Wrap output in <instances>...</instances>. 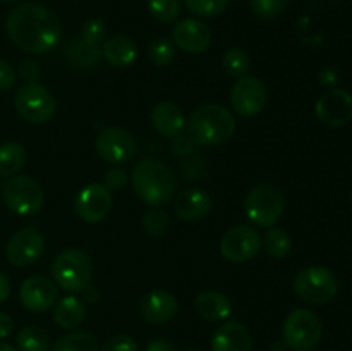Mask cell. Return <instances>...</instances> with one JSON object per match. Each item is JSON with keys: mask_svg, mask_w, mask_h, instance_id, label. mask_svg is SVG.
<instances>
[{"mask_svg": "<svg viewBox=\"0 0 352 351\" xmlns=\"http://www.w3.org/2000/svg\"><path fill=\"white\" fill-rule=\"evenodd\" d=\"M6 30L16 47L34 55L50 52L62 38V23L57 14L34 2L14 7L6 17Z\"/></svg>", "mask_w": 352, "mask_h": 351, "instance_id": "6da1fadb", "label": "cell"}, {"mask_svg": "<svg viewBox=\"0 0 352 351\" xmlns=\"http://www.w3.org/2000/svg\"><path fill=\"white\" fill-rule=\"evenodd\" d=\"M261 248V237L258 231L250 226H236L227 231L220 243V251L226 260L234 264H244L253 260Z\"/></svg>", "mask_w": 352, "mask_h": 351, "instance_id": "4fadbf2b", "label": "cell"}, {"mask_svg": "<svg viewBox=\"0 0 352 351\" xmlns=\"http://www.w3.org/2000/svg\"><path fill=\"white\" fill-rule=\"evenodd\" d=\"M12 329H14L12 319H10L7 313L0 312V339H3V337L9 336V334L12 332Z\"/></svg>", "mask_w": 352, "mask_h": 351, "instance_id": "7bdbcfd3", "label": "cell"}, {"mask_svg": "<svg viewBox=\"0 0 352 351\" xmlns=\"http://www.w3.org/2000/svg\"><path fill=\"white\" fill-rule=\"evenodd\" d=\"M19 76L24 79V81L28 83H34V79L40 76V67H38V64L34 61H31V58H24L23 62L19 64Z\"/></svg>", "mask_w": 352, "mask_h": 351, "instance_id": "60d3db41", "label": "cell"}, {"mask_svg": "<svg viewBox=\"0 0 352 351\" xmlns=\"http://www.w3.org/2000/svg\"><path fill=\"white\" fill-rule=\"evenodd\" d=\"M86 306L78 296H64L54 306V320L58 327L65 330H74L85 322Z\"/></svg>", "mask_w": 352, "mask_h": 351, "instance_id": "cb8c5ba5", "label": "cell"}, {"mask_svg": "<svg viewBox=\"0 0 352 351\" xmlns=\"http://www.w3.org/2000/svg\"><path fill=\"white\" fill-rule=\"evenodd\" d=\"M351 200H352V191H351Z\"/></svg>", "mask_w": 352, "mask_h": 351, "instance_id": "681fc988", "label": "cell"}, {"mask_svg": "<svg viewBox=\"0 0 352 351\" xmlns=\"http://www.w3.org/2000/svg\"><path fill=\"white\" fill-rule=\"evenodd\" d=\"M268 88L261 79L253 76L237 78L230 89V105L239 116L254 117L267 107Z\"/></svg>", "mask_w": 352, "mask_h": 351, "instance_id": "30bf717a", "label": "cell"}, {"mask_svg": "<svg viewBox=\"0 0 352 351\" xmlns=\"http://www.w3.org/2000/svg\"><path fill=\"white\" fill-rule=\"evenodd\" d=\"M138 57V47L126 34H116L102 45V58L112 67H129Z\"/></svg>", "mask_w": 352, "mask_h": 351, "instance_id": "7402d4cb", "label": "cell"}, {"mask_svg": "<svg viewBox=\"0 0 352 351\" xmlns=\"http://www.w3.org/2000/svg\"><path fill=\"white\" fill-rule=\"evenodd\" d=\"M175 57V45L168 38H155L148 47V58L157 67H165Z\"/></svg>", "mask_w": 352, "mask_h": 351, "instance_id": "4dcf8cb0", "label": "cell"}, {"mask_svg": "<svg viewBox=\"0 0 352 351\" xmlns=\"http://www.w3.org/2000/svg\"><path fill=\"white\" fill-rule=\"evenodd\" d=\"M172 41L175 47L189 54H203L212 45V31L203 21L188 17L174 26Z\"/></svg>", "mask_w": 352, "mask_h": 351, "instance_id": "2e32d148", "label": "cell"}, {"mask_svg": "<svg viewBox=\"0 0 352 351\" xmlns=\"http://www.w3.org/2000/svg\"><path fill=\"white\" fill-rule=\"evenodd\" d=\"M316 117L320 123L329 124V126H344L352 119V96L346 89L336 88L332 92L325 93L322 98L316 102L315 107Z\"/></svg>", "mask_w": 352, "mask_h": 351, "instance_id": "e0dca14e", "label": "cell"}, {"mask_svg": "<svg viewBox=\"0 0 352 351\" xmlns=\"http://www.w3.org/2000/svg\"><path fill=\"white\" fill-rule=\"evenodd\" d=\"M179 310V303L172 292L165 289H155L140 299V315L144 322L162 326L170 322Z\"/></svg>", "mask_w": 352, "mask_h": 351, "instance_id": "ac0fdd59", "label": "cell"}, {"mask_svg": "<svg viewBox=\"0 0 352 351\" xmlns=\"http://www.w3.org/2000/svg\"><path fill=\"white\" fill-rule=\"evenodd\" d=\"M2 2H17V0H2Z\"/></svg>", "mask_w": 352, "mask_h": 351, "instance_id": "bcb514c9", "label": "cell"}, {"mask_svg": "<svg viewBox=\"0 0 352 351\" xmlns=\"http://www.w3.org/2000/svg\"><path fill=\"white\" fill-rule=\"evenodd\" d=\"M19 299L30 312H47L57 301V284L47 275H31L21 284Z\"/></svg>", "mask_w": 352, "mask_h": 351, "instance_id": "9a60e30c", "label": "cell"}, {"mask_svg": "<svg viewBox=\"0 0 352 351\" xmlns=\"http://www.w3.org/2000/svg\"><path fill=\"white\" fill-rule=\"evenodd\" d=\"M170 227V219L162 206H150L143 213V229L150 236H164Z\"/></svg>", "mask_w": 352, "mask_h": 351, "instance_id": "1f68e13d", "label": "cell"}, {"mask_svg": "<svg viewBox=\"0 0 352 351\" xmlns=\"http://www.w3.org/2000/svg\"><path fill=\"white\" fill-rule=\"evenodd\" d=\"M112 209V193L100 182H91L79 189L74 200L76 215L89 224L100 222Z\"/></svg>", "mask_w": 352, "mask_h": 351, "instance_id": "5bb4252c", "label": "cell"}, {"mask_svg": "<svg viewBox=\"0 0 352 351\" xmlns=\"http://www.w3.org/2000/svg\"><path fill=\"white\" fill-rule=\"evenodd\" d=\"M69 58L72 64L81 69L96 67L102 61V48L100 45H91L78 38L69 45Z\"/></svg>", "mask_w": 352, "mask_h": 351, "instance_id": "484cf974", "label": "cell"}, {"mask_svg": "<svg viewBox=\"0 0 352 351\" xmlns=\"http://www.w3.org/2000/svg\"><path fill=\"white\" fill-rule=\"evenodd\" d=\"M213 209L212 196L199 188L182 189L174 202V210L177 217L188 222H196L210 215Z\"/></svg>", "mask_w": 352, "mask_h": 351, "instance_id": "d6986e66", "label": "cell"}, {"mask_svg": "<svg viewBox=\"0 0 352 351\" xmlns=\"http://www.w3.org/2000/svg\"><path fill=\"white\" fill-rule=\"evenodd\" d=\"M151 124L162 136L174 138L184 129L186 117L177 103L165 100L158 102L151 110Z\"/></svg>", "mask_w": 352, "mask_h": 351, "instance_id": "44dd1931", "label": "cell"}, {"mask_svg": "<svg viewBox=\"0 0 352 351\" xmlns=\"http://www.w3.org/2000/svg\"><path fill=\"white\" fill-rule=\"evenodd\" d=\"M236 133V119L229 109L219 103H206L192 110L188 134L199 147H219Z\"/></svg>", "mask_w": 352, "mask_h": 351, "instance_id": "3957f363", "label": "cell"}, {"mask_svg": "<svg viewBox=\"0 0 352 351\" xmlns=\"http://www.w3.org/2000/svg\"><path fill=\"white\" fill-rule=\"evenodd\" d=\"M96 153L107 164L119 165L129 162L136 153V140L122 127H107L96 136Z\"/></svg>", "mask_w": 352, "mask_h": 351, "instance_id": "7c38bea8", "label": "cell"}, {"mask_svg": "<svg viewBox=\"0 0 352 351\" xmlns=\"http://www.w3.org/2000/svg\"><path fill=\"white\" fill-rule=\"evenodd\" d=\"M148 10L160 23H172L179 17L182 9L181 0H146Z\"/></svg>", "mask_w": 352, "mask_h": 351, "instance_id": "d6a6232c", "label": "cell"}, {"mask_svg": "<svg viewBox=\"0 0 352 351\" xmlns=\"http://www.w3.org/2000/svg\"><path fill=\"white\" fill-rule=\"evenodd\" d=\"M14 105L17 114L31 124L48 123L57 110L55 96L40 83H26L21 86L14 96Z\"/></svg>", "mask_w": 352, "mask_h": 351, "instance_id": "ba28073f", "label": "cell"}, {"mask_svg": "<svg viewBox=\"0 0 352 351\" xmlns=\"http://www.w3.org/2000/svg\"><path fill=\"white\" fill-rule=\"evenodd\" d=\"M246 217L258 227H274L285 212V196L277 186L258 184L244 198Z\"/></svg>", "mask_w": 352, "mask_h": 351, "instance_id": "52a82bcc", "label": "cell"}, {"mask_svg": "<svg viewBox=\"0 0 352 351\" xmlns=\"http://www.w3.org/2000/svg\"><path fill=\"white\" fill-rule=\"evenodd\" d=\"M127 184V172L122 167H112L103 176V186L109 191H120Z\"/></svg>", "mask_w": 352, "mask_h": 351, "instance_id": "74e56055", "label": "cell"}, {"mask_svg": "<svg viewBox=\"0 0 352 351\" xmlns=\"http://www.w3.org/2000/svg\"><path fill=\"white\" fill-rule=\"evenodd\" d=\"M251 61L250 55L243 48H229L222 57V69L230 78H243L250 71Z\"/></svg>", "mask_w": 352, "mask_h": 351, "instance_id": "f546056e", "label": "cell"}, {"mask_svg": "<svg viewBox=\"0 0 352 351\" xmlns=\"http://www.w3.org/2000/svg\"><path fill=\"white\" fill-rule=\"evenodd\" d=\"M45 253V237L36 227H23L7 241L6 258L14 267H30Z\"/></svg>", "mask_w": 352, "mask_h": 351, "instance_id": "8fae6325", "label": "cell"}, {"mask_svg": "<svg viewBox=\"0 0 352 351\" xmlns=\"http://www.w3.org/2000/svg\"><path fill=\"white\" fill-rule=\"evenodd\" d=\"M100 351H138V344L127 334H116L103 343Z\"/></svg>", "mask_w": 352, "mask_h": 351, "instance_id": "8d00e7d4", "label": "cell"}, {"mask_svg": "<svg viewBox=\"0 0 352 351\" xmlns=\"http://www.w3.org/2000/svg\"><path fill=\"white\" fill-rule=\"evenodd\" d=\"M10 295V281L3 272H0V303L6 301Z\"/></svg>", "mask_w": 352, "mask_h": 351, "instance_id": "ee69618b", "label": "cell"}, {"mask_svg": "<svg viewBox=\"0 0 352 351\" xmlns=\"http://www.w3.org/2000/svg\"><path fill=\"white\" fill-rule=\"evenodd\" d=\"M186 351H201V350H186Z\"/></svg>", "mask_w": 352, "mask_h": 351, "instance_id": "7dc6e473", "label": "cell"}, {"mask_svg": "<svg viewBox=\"0 0 352 351\" xmlns=\"http://www.w3.org/2000/svg\"><path fill=\"white\" fill-rule=\"evenodd\" d=\"M261 246L265 248L268 255L272 258H285L292 250V240L284 229H278V227H268V231L265 233L263 240H261Z\"/></svg>", "mask_w": 352, "mask_h": 351, "instance_id": "83f0119b", "label": "cell"}, {"mask_svg": "<svg viewBox=\"0 0 352 351\" xmlns=\"http://www.w3.org/2000/svg\"><path fill=\"white\" fill-rule=\"evenodd\" d=\"M294 292L309 305H327L339 292V279L330 268L313 265L301 268L292 282Z\"/></svg>", "mask_w": 352, "mask_h": 351, "instance_id": "5b68a950", "label": "cell"}, {"mask_svg": "<svg viewBox=\"0 0 352 351\" xmlns=\"http://www.w3.org/2000/svg\"><path fill=\"white\" fill-rule=\"evenodd\" d=\"M3 202L16 215L30 217L41 210L45 202L43 189L30 176H14L2 188Z\"/></svg>", "mask_w": 352, "mask_h": 351, "instance_id": "9c48e42d", "label": "cell"}, {"mask_svg": "<svg viewBox=\"0 0 352 351\" xmlns=\"http://www.w3.org/2000/svg\"><path fill=\"white\" fill-rule=\"evenodd\" d=\"M146 351H175V344L167 337H157L148 343Z\"/></svg>", "mask_w": 352, "mask_h": 351, "instance_id": "b9f144b4", "label": "cell"}, {"mask_svg": "<svg viewBox=\"0 0 352 351\" xmlns=\"http://www.w3.org/2000/svg\"><path fill=\"white\" fill-rule=\"evenodd\" d=\"M195 148V141L189 138V134H177L174 136V141H172V153L175 157H188L189 153Z\"/></svg>", "mask_w": 352, "mask_h": 351, "instance_id": "f35d334b", "label": "cell"}, {"mask_svg": "<svg viewBox=\"0 0 352 351\" xmlns=\"http://www.w3.org/2000/svg\"><path fill=\"white\" fill-rule=\"evenodd\" d=\"M26 164V151L16 141L0 145V176H14Z\"/></svg>", "mask_w": 352, "mask_h": 351, "instance_id": "4316f807", "label": "cell"}, {"mask_svg": "<svg viewBox=\"0 0 352 351\" xmlns=\"http://www.w3.org/2000/svg\"><path fill=\"white\" fill-rule=\"evenodd\" d=\"M186 7L191 14L205 19L220 16L229 6V0H184Z\"/></svg>", "mask_w": 352, "mask_h": 351, "instance_id": "836d02e7", "label": "cell"}, {"mask_svg": "<svg viewBox=\"0 0 352 351\" xmlns=\"http://www.w3.org/2000/svg\"><path fill=\"white\" fill-rule=\"evenodd\" d=\"M285 348L292 351H313L323 336V323L313 310L296 308L282 327Z\"/></svg>", "mask_w": 352, "mask_h": 351, "instance_id": "8992f818", "label": "cell"}, {"mask_svg": "<svg viewBox=\"0 0 352 351\" xmlns=\"http://www.w3.org/2000/svg\"><path fill=\"white\" fill-rule=\"evenodd\" d=\"M250 6L261 19H274L287 9L289 0H250Z\"/></svg>", "mask_w": 352, "mask_h": 351, "instance_id": "e575fe53", "label": "cell"}, {"mask_svg": "<svg viewBox=\"0 0 352 351\" xmlns=\"http://www.w3.org/2000/svg\"><path fill=\"white\" fill-rule=\"evenodd\" d=\"M133 189L148 206H164L174 200L177 178L165 162L144 158L134 165Z\"/></svg>", "mask_w": 352, "mask_h": 351, "instance_id": "7a4b0ae2", "label": "cell"}, {"mask_svg": "<svg viewBox=\"0 0 352 351\" xmlns=\"http://www.w3.org/2000/svg\"><path fill=\"white\" fill-rule=\"evenodd\" d=\"M107 36V23L102 17H89L85 21L81 28V40L88 41L91 45L103 43Z\"/></svg>", "mask_w": 352, "mask_h": 351, "instance_id": "d590c367", "label": "cell"}, {"mask_svg": "<svg viewBox=\"0 0 352 351\" xmlns=\"http://www.w3.org/2000/svg\"><path fill=\"white\" fill-rule=\"evenodd\" d=\"M213 351H251V334L244 323L229 320L215 330L212 337Z\"/></svg>", "mask_w": 352, "mask_h": 351, "instance_id": "ffe728a7", "label": "cell"}, {"mask_svg": "<svg viewBox=\"0 0 352 351\" xmlns=\"http://www.w3.org/2000/svg\"><path fill=\"white\" fill-rule=\"evenodd\" d=\"M17 350L19 351H48L50 350V337L41 327L28 326L23 327L17 334Z\"/></svg>", "mask_w": 352, "mask_h": 351, "instance_id": "f1b7e54d", "label": "cell"}, {"mask_svg": "<svg viewBox=\"0 0 352 351\" xmlns=\"http://www.w3.org/2000/svg\"><path fill=\"white\" fill-rule=\"evenodd\" d=\"M16 71L7 61L0 58V92H7L16 85Z\"/></svg>", "mask_w": 352, "mask_h": 351, "instance_id": "ab89813d", "label": "cell"}, {"mask_svg": "<svg viewBox=\"0 0 352 351\" xmlns=\"http://www.w3.org/2000/svg\"><path fill=\"white\" fill-rule=\"evenodd\" d=\"M195 308L201 319L208 320V322H219V320L229 319L232 313V303L223 292L205 291L198 295Z\"/></svg>", "mask_w": 352, "mask_h": 351, "instance_id": "603a6c76", "label": "cell"}, {"mask_svg": "<svg viewBox=\"0 0 352 351\" xmlns=\"http://www.w3.org/2000/svg\"><path fill=\"white\" fill-rule=\"evenodd\" d=\"M0 351H17V350L14 346H10V344L0 343Z\"/></svg>", "mask_w": 352, "mask_h": 351, "instance_id": "f6af8a7d", "label": "cell"}, {"mask_svg": "<svg viewBox=\"0 0 352 351\" xmlns=\"http://www.w3.org/2000/svg\"><path fill=\"white\" fill-rule=\"evenodd\" d=\"M0 193H2V184H0Z\"/></svg>", "mask_w": 352, "mask_h": 351, "instance_id": "c3c4849f", "label": "cell"}, {"mask_svg": "<svg viewBox=\"0 0 352 351\" xmlns=\"http://www.w3.org/2000/svg\"><path fill=\"white\" fill-rule=\"evenodd\" d=\"M54 282L67 292H81L91 284L93 262L86 251L67 248L52 262Z\"/></svg>", "mask_w": 352, "mask_h": 351, "instance_id": "277c9868", "label": "cell"}, {"mask_svg": "<svg viewBox=\"0 0 352 351\" xmlns=\"http://www.w3.org/2000/svg\"><path fill=\"white\" fill-rule=\"evenodd\" d=\"M52 351H100L98 341L88 330H71L55 341Z\"/></svg>", "mask_w": 352, "mask_h": 351, "instance_id": "d4e9b609", "label": "cell"}]
</instances>
